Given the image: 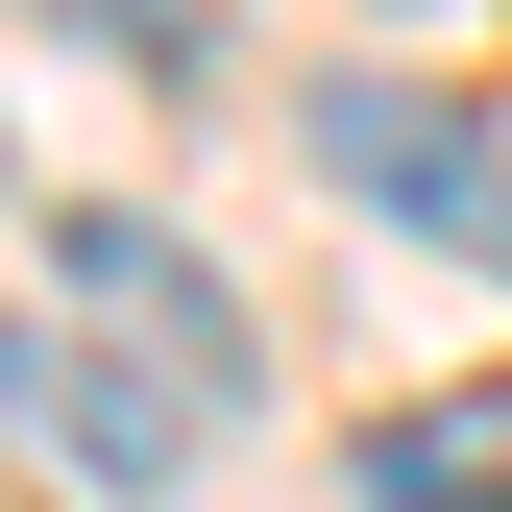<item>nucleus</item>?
Listing matches in <instances>:
<instances>
[{
	"mask_svg": "<svg viewBox=\"0 0 512 512\" xmlns=\"http://www.w3.org/2000/svg\"><path fill=\"white\" fill-rule=\"evenodd\" d=\"M0 415H25L74 488H196V439H220L196 366H147V342H122V317H74V293L0 317Z\"/></svg>",
	"mask_w": 512,
	"mask_h": 512,
	"instance_id": "obj_1",
	"label": "nucleus"
},
{
	"mask_svg": "<svg viewBox=\"0 0 512 512\" xmlns=\"http://www.w3.org/2000/svg\"><path fill=\"white\" fill-rule=\"evenodd\" d=\"M317 171H342L366 220H415L439 269L512 293V98H415V74H342L317 98Z\"/></svg>",
	"mask_w": 512,
	"mask_h": 512,
	"instance_id": "obj_2",
	"label": "nucleus"
},
{
	"mask_svg": "<svg viewBox=\"0 0 512 512\" xmlns=\"http://www.w3.org/2000/svg\"><path fill=\"white\" fill-rule=\"evenodd\" d=\"M49 293H74V317H122L147 366H196V391H244V317H220V269H196V244H147V220H49Z\"/></svg>",
	"mask_w": 512,
	"mask_h": 512,
	"instance_id": "obj_3",
	"label": "nucleus"
},
{
	"mask_svg": "<svg viewBox=\"0 0 512 512\" xmlns=\"http://www.w3.org/2000/svg\"><path fill=\"white\" fill-rule=\"evenodd\" d=\"M366 512H512V391H415L366 439Z\"/></svg>",
	"mask_w": 512,
	"mask_h": 512,
	"instance_id": "obj_4",
	"label": "nucleus"
},
{
	"mask_svg": "<svg viewBox=\"0 0 512 512\" xmlns=\"http://www.w3.org/2000/svg\"><path fill=\"white\" fill-rule=\"evenodd\" d=\"M74 49H122V74H196V0H49Z\"/></svg>",
	"mask_w": 512,
	"mask_h": 512,
	"instance_id": "obj_5",
	"label": "nucleus"
}]
</instances>
